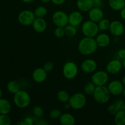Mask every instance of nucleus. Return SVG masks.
<instances>
[{
  "label": "nucleus",
  "mask_w": 125,
  "mask_h": 125,
  "mask_svg": "<svg viewBox=\"0 0 125 125\" xmlns=\"http://www.w3.org/2000/svg\"><path fill=\"white\" fill-rule=\"evenodd\" d=\"M78 48L81 54L89 56L94 53L97 50L98 46L95 38L85 37L79 41Z\"/></svg>",
  "instance_id": "1"
},
{
  "label": "nucleus",
  "mask_w": 125,
  "mask_h": 125,
  "mask_svg": "<svg viewBox=\"0 0 125 125\" xmlns=\"http://www.w3.org/2000/svg\"><path fill=\"white\" fill-rule=\"evenodd\" d=\"M13 103L17 107L24 109L28 107L31 102V98L29 93L24 90H20L14 94Z\"/></svg>",
  "instance_id": "2"
},
{
  "label": "nucleus",
  "mask_w": 125,
  "mask_h": 125,
  "mask_svg": "<svg viewBox=\"0 0 125 125\" xmlns=\"http://www.w3.org/2000/svg\"><path fill=\"white\" fill-rule=\"evenodd\" d=\"M111 93L106 85L96 86L93 94L95 101L100 104L107 103L111 98Z\"/></svg>",
  "instance_id": "3"
},
{
  "label": "nucleus",
  "mask_w": 125,
  "mask_h": 125,
  "mask_svg": "<svg viewBox=\"0 0 125 125\" xmlns=\"http://www.w3.org/2000/svg\"><path fill=\"white\" fill-rule=\"evenodd\" d=\"M81 30L85 37L94 38H95L99 34L100 31L98 23L90 20L85 21L83 23Z\"/></svg>",
  "instance_id": "4"
},
{
  "label": "nucleus",
  "mask_w": 125,
  "mask_h": 125,
  "mask_svg": "<svg viewBox=\"0 0 125 125\" xmlns=\"http://www.w3.org/2000/svg\"><path fill=\"white\" fill-rule=\"evenodd\" d=\"M87 103V98L84 94L78 92L70 96L68 103L71 108L74 110H80L85 106Z\"/></svg>",
  "instance_id": "5"
},
{
  "label": "nucleus",
  "mask_w": 125,
  "mask_h": 125,
  "mask_svg": "<svg viewBox=\"0 0 125 125\" xmlns=\"http://www.w3.org/2000/svg\"><path fill=\"white\" fill-rule=\"evenodd\" d=\"M62 73L65 78L68 80L74 79L78 73V67L76 63L72 61H68L63 65Z\"/></svg>",
  "instance_id": "6"
},
{
  "label": "nucleus",
  "mask_w": 125,
  "mask_h": 125,
  "mask_svg": "<svg viewBox=\"0 0 125 125\" xmlns=\"http://www.w3.org/2000/svg\"><path fill=\"white\" fill-rule=\"evenodd\" d=\"M34 12L31 10H24L20 12L18 16V21L19 23L24 26L32 25L35 19Z\"/></svg>",
  "instance_id": "7"
},
{
  "label": "nucleus",
  "mask_w": 125,
  "mask_h": 125,
  "mask_svg": "<svg viewBox=\"0 0 125 125\" xmlns=\"http://www.w3.org/2000/svg\"><path fill=\"white\" fill-rule=\"evenodd\" d=\"M52 20L57 27L64 28L68 24V15L64 11L57 10L52 14Z\"/></svg>",
  "instance_id": "8"
},
{
  "label": "nucleus",
  "mask_w": 125,
  "mask_h": 125,
  "mask_svg": "<svg viewBox=\"0 0 125 125\" xmlns=\"http://www.w3.org/2000/svg\"><path fill=\"white\" fill-rule=\"evenodd\" d=\"M108 81V73L103 70L95 72L91 77V81L94 83L96 86L106 85Z\"/></svg>",
  "instance_id": "9"
},
{
  "label": "nucleus",
  "mask_w": 125,
  "mask_h": 125,
  "mask_svg": "<svg viewBox=\"0 0 125 125\" xmlns=\"http://www.w3.org/2000/svg\"><path fill=\"white\" fill-rule=\"evenodd\" d=\"M111 95L114 96H118L123 94L124 85L122 81L119 80L112 81L107 86Z\"/></svg>",
  "instance_id": "10"
},
{
  "label": "nucleus",
  "mask_w": 125,
  "mask_h": 125,
  "mask_svg": "<svg viewBox=\"0 0 125 125\" xmlns=\"http://www.w3.org/2000/svg\"><path fill=\"white\" fill-rule=\"evenodd\" d=\"M109 30L111 34L114 36L120 37L124 33L125 27L121 21L118 20H114L111 22Z\"/></svg>",
  "instance_id": "11"
},
{
  "label": "nucleus",
  "mask_w": 125,
  "mask_h": 125,
  "mask_svg": "<svg viewBox=\"0 0 125 125\" xmlns=\"http://www.w3.org/2000/svg\"><path fill=\"white\" fill-rule=\"evenodd\" d=\"M81 68L85 73H92L97 68V63L92 59H87L82 62Z\"/></svg>",
  "instance_id": "12"
},
{
  "label": "nucleus",
  "mask_w": 125,
  "mask_h": 125,
  "mask_svg": "<svg viewBox=\"0 0 125 125\" xmlns=\"http://www.w3.org/2000/svg\"><path fill=\"white\" fill-rule=\"evenodd\" d=\"M122 67L123 65L120 61L118 59L111 60L106 65V72L109 74H117L120 72Z\"/></svg>",
  "instance_id": "13"
},
{
  "label": "nucleus",
  "mask_w": 125,
  "mask_h": 125,
  "mask_svg": "<svg viewBox=\"0 0 125 125\" xmlns=\"http://www.w3.org/2000/svg\"><path fill=\"white\" fill-rule=\"evenodd\" d=\"M47 73L43 67H39L33 71L32 78L35 83L40 84L46 80L47 78Z\"/></svg>",
  "instance_id": "14"
},
{
  "label": "nucleus",
  "mask_w": 125,
  "mask_h": 125,
  "mask_svg": "<svg viewBox=\"0 0 125 125\" xmlns=\"http://www.w3.org/2000/svg\"><path fill=\"white\" fill-rule=\"evenodd\" d=\"M88 12H89L88 15H89V20L96 23H98L101 20L104 18L103 11L101 7L94 6Z\"/></svg>",
  "instance_id": "15"
},
{
  "label": "nucleus",
  "mask_w": 125,
  "mask_h": 125,
  "mask_svg": "<svg viewBox=\"0 0 125 125\" xmlns=\"http://www.w3.org/2000/svg\"><path fill=\"white\" fill-rule=\"evenodd\" d=\"M83 21V15L79 11H73L68 15V24L74 26L80 25Z\"/></svg>",
  "instance_id": "16"
},
{
  "label": "nucleus",
  "mask_w": 125,
  "mask_h": 125,
  "mask_svg": "<svg viewBox=\"0 0 125 125\" xmlns=\"http://www.w3.org/2000/svg\"><path fill=\"white\" fill-rule=\"evenodd\" d=\"M32 26L35 32L42 33L47 28V22L44 18H35Z\"/></svg>",
  "instance_id": "17"
},
{
  "label": "nucleus",
  "mask_w": 125,
  "mask_h": 125,
  "mask_svg": "<svg viewBox=\"0 0 125 125\" xmlns=\"http://www.w3.org/2000/svg\"><path fill=\"white\" fill-rule=\"evenodd\" d=\"M95 40L98 47L106 48L111 43V37L106 33H100L95 37Z\"/></svg>",
  "instance_id": "18"
},
{
  "label": "nucleus",
  "mask_w": 125,
  "mask_h": 125,
  "mask_svg": "<svg viewBox=\"0 0 125 125\" xmlns=\"http://www.w3.org/2000/svg\"><path fill=\"white\" fill-rule=\"evenodd\" d=\"M76 6L80 11L86 12L94 7V5L92 0H77Z\"/></svg>",
  "instance_id": "19"
},
{
  "label": "nucleus",
  "mask_w": 125,
  "mask_h": 125,
  "mask_svg": "<svg viewBox=\"0 0 125 125\" xmlns=\"http://www.w3.org/2000/svg\"><path fill=\"white\" fill-rule=\"evenodd\" d=\"M60 123L62 125H74L75 124V118L70 113L62 114L59 118Z\"/></svg>",
  "instance_id": "20"
},
{
  "label": "nucleus",
  "mask_w": 125,
  "mask_h": 125,
  "mask_svg": "<svg viewBox=\"0 0 125 125\" xmlns=\"http://www.w3.org/2000/svg\"><path fill=\"white\" fill-rule=\"evenodd\" d=\"M12 109V106L8 100L0 98V114H9Z\"/></svg>",
  "instance_id": "21"
},
{
  "label": "nucleus",
  "mask_w": 125,
  "mask_h": 125,
  "mask_svg": "<svg viewBox=\"0 0 125 125\" xmlns=\"http://www.w3.org/2000/svg\"><path fill=\"white\" fill-rule=\"evenodd\" d=\"M109 7L115 11H120L125 7V0H108Z\"/></svg>",
  "instance_id": "22"
},
{
  "label": "nucleus",
  "mask_w": 125,
  "mask_h": 125,
  "mask_svg": "<svg viewBox=\"0 0 125 125\" xmlns=\"http://www.w3.org/2000/svg\"><path fill=\"white\" fill-rule=\"evenodd\" d=\"M7 89L9 92L14 95L20 90V85L17 81H10L7 83Z\"/></svg>",
  "instance_id": "23"
},
{
  "label": "nucleus",
  "mask_w": 125,
  "mask_h": 125,
  "mask_svg": "<svg viewBox=\"0 0 125 125\" xmlns=\"http://www.w3.org/2000/svg\"><path fill=\"white\" fill-rule=\"evenodd\" d=\"M114 122L117 125H125V110L119 111L115 115Z\"/></svg>",
  "instance_id": "24"
},
{
  "label": "nucleus",
  "mask_w": 125,
  "mask_h": 125,
  "mask_svg": "<svg viewBox=\"0 0 125 125\" xmlns=\"http://www.w3.org/2000/svg\"><path fill=\"white\" fill-rule=\"evenodd\" d=\"M70 96L68 92H67L65 90H61L57 92V98L60 102L62 103H66L69 101Z\"/></svg>",
  "instance_id": "25"
},
{
  "label": "nucleus",
  "mask_w": 125,
  "mask_h": 125,
  "mask_svg": "<svg viewBox=\"0 0 125 125\" xmlns=\"http://www.w3.org/2000/svg\"><path fill=\"white\" fill-rule=\"evenodd\" d=\"M64 31L65 35L69 37H73L77 34L76 26H74L70 24H68L64 27Z\"/></svg>",
  "instance_id": "26"
},
{
  "label": "nucleus",
  "mask_w": 125,
  "mask_h": 125,
  "mask_svg": "<svg viewBox=\"0 0 125 125\" xmlns=\"http://www.w3.org/2000/svg\"><path fill=\"white\" fill-rule=\"evenodd\" d=\"M34 12L36 18H45L47 15L48 10L45 6H40L36 7Z\"/></svg>",
  "instance_id": "27"
},
{
  "label": "nucleus",
  "mask_w": 125,
  "mask_h": 125,
  "mask_svg": "<svg viewBox=\"0 0 125 125\" xmlns=\"http://www.w3.org/2000/svg\"><path fill=\"white\" fill-rule=\"evenodd\" d=\"M97 23L100 31H106L109 29L111 21L107 18H103Z\"/></svg>",
  "instance_id": "28"
},
{
  "label": "nucleus",
  "mask_w": 125,
  "mask_h": 125,
  "mask_svg": "<svg viewBox=\"0 0 125 125\" xmlns=\"http://www.w3.org/2000/svg\"><path fill=\"white\" fill-rule=\"evenodd\" d=\"M96 85L92 81L89 82L85 85L84 87V91L87 95H92L94 94L96 88Z\"/></svg>",
  "instance_id": "29"
},
{
  "label": "nucleus",
  "mask_w": 125,
  "mask_h": 125,
  "mask_svg": "<svg viewBox=\"0 0 125 125\" xmlns=\"http://www.w3.org/2000/svg\"><path fill=\"white\" fill-rule=\"evenodd\" d=\"M32 114L34 116L37 118H42L44 114L43 109L40 106H35L32 109Z\"/></svg>",
  "instance_id": "30"
},
{
  "label": "nucleus",
  "mask_w": 125,
  "mask_h": 125,
  "mask_svg": "<svg viewBox=\"0 0 125 125\" xmlns=\"http://www.w3.org/2000/svg\"><path fill=\"white\" fill-rule=\"evenodd\" d=\"M50 118L52 120L59 119L62 115V112L58 109H52L50 112Z\"/></svg>",
  "instance_id": "31"
},
{
  "label": "nucleus",
  "mask_w": 125,
  "mask_h": 125,
  "mask_svg": "<svg viewBox=\"0 0 125 125\" xmlns=\"http://www.w3.org/2000/svg\"><path fill=\"white\" fill-rule=\"evenodd\" d=\"M12 123L8 114H0V125H10Z\"/></svg>",
  "instance_id": "32"
},
{
  "label": "nucleus",
  "mask_w": 125,
  "mask_h": 125,
  "mask_svg": "<svg viewBox=\"0 0 125 125\" xmlns=\"http://www.w3.org/2000/svg\"><path fill=\"white\" fill-rule=\"evenodd\" d=\"M34 121L33 120V117H26L21 122H18L17 125H32L34 124Z\"/></svg>",
  "instance_id": "33"
},
{
  "label": "nucleus",
  "mask_w": 125,
  "mask_h": 125,
  "mask_svg": "<svg viewBox=\"0 0 125 125\" xmlns=\"http://www.w3.org/2000/svg\"><path fill=\"white\" fill-rule=\"evenodd\" d=\"M54 33V35L57 38H62L65 35L64 28H62V27H57L55 29Z\"/></svg>",
  "instance_id": "34"
},
{
  "label": "nucleus",
  "mask_w": 125,
  "mask_h": 125,
  "mask_svg": "<svg viewBox=\"0 0 125 125\" xmlns=\"http://www.w3.org/2000/svg\"><path fill=\"white\" fill-rule=\"evenodd\" d=\"M107 111H108V113L109 114L111 115H114V116L117 112H118V109H117V106L115 104V103L111 104L107 107Z\"/></svg>",
  "instance_id": "35"
},
{
  "label": "nucleus",
  "mask_w": 125,
  "mask_h": 125,
  "mask_svg": "<svg viewBox=\"0 0 125 125\" xmlns=\"http://www.w3.org/2000/svg\"><path fill=\"white\" fill-rule=\"evenodd\" d=\"M54 63L52 62H51V61H48V62H46L44 64L43 68L45 70V71L47 73H49V72H51L54 69Z\"/></svg>",
  "instance_id": "36"
},
{
  "label": "nucleus",
  "mask_w": 125,
  "mask_h": 125,
  "mask_svg": "<svg viewBox=\"0 0 125 125\" xmlns=\"http://www.w3.org/2000/svg\"><path fill=\"white\" fill-rule=\"evenodd\" d=\"M117 106L118 111H122V110H125V102L122 100H117L114 103Z\"/></svg>",
  "instance_id": "37"
},
{
  "label": "nucleus",
  "mask_w": 125,
  "mask_h": 125,
  "mask_svg": "<svg viewBox=\"0 0 125 125\" xmlns=\"http://www.w3.org/2000/svg\"><path fill=\"white\" fill-rule=\"evenodd\" d=\"M36 125H48L49 122L46 121L45 119H43L42 118H40L38 119L36 123H35Z\"/></svg>",
  "instance_id": "38"
},
{
  "label": "nucleus",
  "mask_w": 125,
  "mask_h": 125,
  "mask_svg": "<svg viewBox=\"0 0 125 125\" xmlns=\"http://www.w3.org/2000/svg\"><path fill=\"white\" fill-rule=\"evenodd\" d=\"M117 55H118V57H119L120 59L124 60L125 59V49H120V50L118 51V52H117Z\"/></svg>",
  "instance_id": "39"
},
{
  "label": "nucleus",
  "mask_w": 125,
  "mask_h": 125,
  "mask_svg": "<svg viewBox=\"0 0 125 125\" xmlns=\"http://www.w3.org/2000/svg\"><path fill=\"white\" fill-rule=\"evenodd\" d=\"M66 0H51V2L56 6H61L63 4Z\"/></svg>",
  "instance_id": "40"
},
{
  "label": "nucleus",
  "mask_w": 125,
  "mask_h": 125,
  "mask_svg": "<svg viewBox=\"0 0 125 125\" xmlns=\"http://www.w3.org/2000/svg\"><path fill=\"white\" fill-rule=\"evenodd\" d=\"M94 6L101 7L103 6V0H92Z\"/></svg>",
  "instance_id": "41"
},
{
  "label": "nucleus",
  "mask_w": 125,
  "mask_h": 125,
  "mask_svg": "<svg viewBox=\"0 0 125 125\" xmlns=\"http://www.w3.org/2000/svg\"><path fill=\"white\" fill-rule=\"evenodd\" d=\"M120 16L122 19L125 20V7H123L120 10Z\"/></svg>",
  "instance_id": "42"
},
{
  "label": "nucleus",
  "mask_w": 125,
  "mask_h": 125,
  "mask_svg": "<svg viewBox=\"0 0 125 125\" xmlns=\"http://www.w3.org/2000/svg\"><path fill=\"white\" fill-rule=\"evenodd\" d=\"M22 1H23V2H24V3H31V2H34L35 0H21Z\"/></svg>",
  "instance_id": "43"
},
{
  "label": "nucleus",
  "mask_w": 125,
  "mask_h": 125,
  "mask_svg": "<svg viewBox=\"0 0 125 125\" xmlns=\"http://www.w3.org/2000/svg\"><path fill=\"white\" fill-rule=\"evenodd\" d=\"M42 2H43V3H45V4H47V3H49L50 2H51V0H41Z\"/></svg>",
  "instance_id": "44"
},
{
  "label": "nucleus",
  "mask_w": 125,
  "mask_h": 125,
  "mask_svg": "<svg viewBox=\"0 0 125 125\" xmlns=\"http://www.w3.org/2000/svg\"><path fill=\"white\" fill-rule=\"evenodd\" d=\"M122 83H123V85H124L125 86V75L124 76H123V78H122Z\"/></svg>",
  "instance_id": "45"
},
{
  "label": "nucleus",
  "mask_w": 125,
  "mask_h": 125,
  "mask_svg": "<svg viewBox=\"0 0 125 125\" xmlns=\"http://www.w3.org/2000/svg\"><path fill=\"white\" fill-rule=\"evenodd\" d=\"M2 90H1V88H0V98H2Z\"/></svg>",
  "instance_id": "46"
},
{
  "label": "nucleus",
  "mask_w": 125,
  "mask_h": 125,
  "mask_svg": "<svg viewBox=\"0 0 125 125\" xmlns=\"http://www.w3.org/2000/svg\"><path fill=\"white\" fill-rule=\"evenodd\" d=\"M122 65H123V67L125 68V59L124 60H123V62H122Z\"/></svg>",
  "instance_id": "47"
},
{
  "label": "nucleus",
  "mask_w": 125,
  "mask_h": 125,
  "mask_svg": "<svg viewBox=\"0 0 125 125\" xmlns=\"http://www.w3.org/2000/svg\"><path fill=\"white\" fill-rule=\"evenodd\" d=\"M123 95V96H124V98H125V87H124V89H123V94H122Z\"/></svg>",
  "instance_id": "48"
}]
</instances>
